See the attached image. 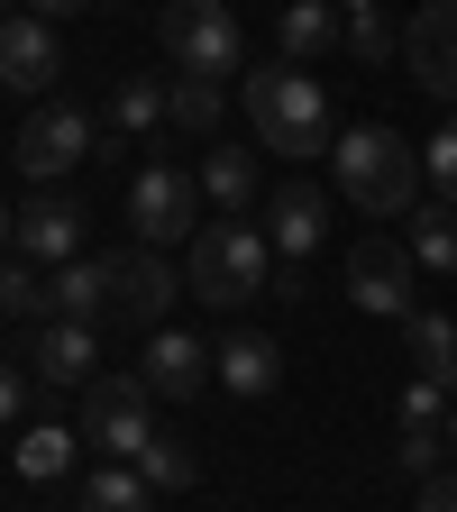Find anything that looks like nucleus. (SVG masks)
I'll return each mask as SVG.
<instances>
[{"label": "nucleus", "instance_id": "nucleus-1", "mask_svg": "<svg viewBox=\"0 0 457 512\" xmlns=\"http://www.w3.org/2000/svg\"><path fill=\"white\" fill-rule=\"evenodd\" d=\"M174 266L156 247H128V256H74L55 266V320H92V330H147L174 311Z\"/></svg>", "mask_w": 457, "mask_h": 512}, {"label": "nucleus", "instance_id": "nucleus-2", "mask_svg": "<svg viewBox=\"0 0 457 512\" xmlns=\"http://www.w3.org/2000/svg\"><path fill=\"white\" fill-rule=\"evenodd\" d=\"M183 256H192V293H202L211 311H238V302H256V293H275V275H284L266 220H211Z\"/></svg>", "mask_w": 457, "mask_h": 512}, {"label": "nucleus", "instance_id": "nucleus-3", "mask_svg": "<svg viewBox=\"0 0 457 512\" xmlns=\"http://www.w3.org/2000/svg\"><path fill=\"white\" fill-rule=\"evenodd\" d=\"M421 156H412V138H394V128H348L339 138V192L357 211H375V220H412L421 211Z\"/></svg>", "mask_w": 457, "mask_h": 512}, {"label": "nucleus", "instance_id": "nucleus-4", "mask_svg": "<svg viewBox=\"0 0 457 512\" xmlns=\"http://www.w3.org/2000/svg\"><path fill=\"white\" fill-rule=\"evenodd\" d=\"M247 119H256V147H275V156H320L330 147V92H320L302 64L247 74Z\"/></svg>", "mask_w": 457, "mask_h": 512}, {"label": "nucleus", "instance_id": "nucleus-5", "mask_svg": "<svg viewBox=\"0 0 457 512\" xmlns=\"http://www.w3.org/2000/svg\"><path fill=\"white\" fill-rule=\"evenodd\" d=\"M156 37H165V55L183 64V74H202V83L247 74V28H238L229 0H165Z\"/></svg>", "mask_w": 457, "mask_h": 512}, {"label": "nucleus", "instance_id": "nucleus-6", "mask_svg": "<svg viewBox=\"0 0 457 512\" xmlns=\"http://www.w3.org/2000/svg\"><path fill=\"white\" fill-rule=\"evenodd\" d=\"M128 220H138V247H183V238H202L192 220H202V174H183V165H138V183H128Z\"/></svg>", "mask_w": 457, "mask_h": 512}, {"label": "nucleus", "instance_id": "nucleus-7", "mask_svg": "<svg viewBox=\"0 0 457 512\" xmlns=\"http://www.w3.org/2000/svg\"><path fill=\"white\" fill-rule=\"evenodd\" d=\"M92 138H101V119L92 110H74V101H37L28 119H19V174L28 183H55V174H74L83 156H92Z\"/></svg>", "mask_w": 457, "mask_h": 512}, {"label": "nucleus", "instance_id": "nucleus-8", "mask_svg": "<svg viewBox=\"0 0 457 512\" xmlns=\"http://www.w3.org/2000/svg\"><path fill=\"white\" fill-rule=\"evenodd\" d=\"M147 375H101L83 384V439L101 448V458H138V448L156 439V412H147Z\"/></svg>", "mask_w": 457, "mask_h": 512}, {"label": "nucleus", "instance_id": "nucleus-9", "mask_svg": "<svg viewBox=\"0 0 457 512\" xmlns=\"http://www.w3.org/2000/svg\"><path fill=\"white\" fill-rule=\"evenodd\" d=\"M412 275H421V266H412V247H403V238H384V229L348 247V302L375 311V320H412Z\"/></svg>", "mask_w": 457, "mask_h": 512}, {"label": "nucleus", "instance_id": "nucleus-10", "mask_svg": "<svg viewBox=\"0 0 457 512\" xmlns=\"http://www.w3.org/2000/svg\"><path fill=\"white\" fill-rule=\"evenodd\" d=\"M55 74H64V46L55 28L28 10V19H0V83L28 92V101H55Z\"/></svg>", "mask_w": 457, "mask_h": 512}, {"label": "nucleus", "instance_id": "nucleus-11", "mask_svg": "<svg viewBox=\"0 0 457 512\" xmlns=\"http://www.w3.org/2000/svg\"><path fill=\"white\" fill-rule=\"evenodd\" d=\"M403 64H412L421 92H439L457 110V0H430V10L403 28Z\"/></svg>", "mask_w": 457, "mask_h": 512}, {"label": "nucleus", "instance_id": "nucleus-12", "mask_svg": "<svg viewBox=\"0 0 457 512\" xmlns=\"http://www.w3.org/2000/svg\"><path fill=\"white\" fill-rule=\"evenodd\" d=\"M138 375H147V394H156V403H192L202 384H220V357H211L202 339H183V330H156L147 357H138Z\"/></svg>", "mask_w": 457, "mask_h": 512}, {"label": "nucleus", "instance_id": "nucleus-13", "mask_svg": "<svg viewBox=\"0 0 457 512\" xmlns=\"http://www.w3.org/2000/svg\"><path fill=\"white\" fill-rule=\"evenodd\" d=\"M28 266H74L83 256V202L74 192H37V202L19 211V238H10Z\"/></svg>", "mask_w": 457, "mask_h": 512}, {"label": "nucleus", "instance_id": "nucleus-14", "mask_svg": "<svg viewBox=\"0 0 457 512\" xmlns=\"http://www.w3.org/2000/svg\"><path fill=\"white\" fill-rule=\"evenodd\" d=\"M37 384H64V394H83V384H101V330L92 320H37Z\"/></svg>", "mask_w": 457, "mask_h": 512}, {"label": "nucleus", "instance_id": "nucleus-15", "mask_svg": "<svg viewBox=\"0 0 457 512\" xmlns=\"http://www.w3.org/2000/svg\"><path fill=\"white\" fill-rule=\"evenodd\" d=\"M275 46H284V64H311V55L348 46V19H339V0H284V19H275Z\"/></svg>", "mask_w": 457, "mask_h": 512}, {"label": "nucleus", "instance_id": "nucleus-16", "mask_svg": "<svg viewBox=\"0 0 457 512\" xmlns=\"http://www.w3.org/2000/svg\"><path fill=\"white\" fill-rule=\"evenodd\" d=\"M320 229H330V202H320L311 183H284L275 202H266V238H275V256H311Z\"/></svg>", "mask_w": 457, "mask_h": 512}, {"label": "nucleus", "instance_id": "nucleus-17", "mask_svg": "<svg viewBox=\"0 0 457 512\" xmlns=\"http://www.w3.org/2000/svg\"><path fill=\"white\" fill-rule=\"evenodd\" d=\"M211 357H220V384H229V394H247V403H266V394H275V375H284V357H275V339H256V330H238V339H220Z\"/></svg>", "mask_w": 457, "mask_h": 512}, {"label": "nucleus", "instance_id": "nucleus-18", "mask_svg": "<svg viewBox=\"0 0 457 512\" xmlns=\"http://www.w3.org/2000/svg\"><path fill=\"white\" fill-rule=\"evenodd\" d=\"M403 247H412L421 275H457V202H421L403 220Z\"/></svg>", "mask_w": 457, "mask_h": 512}, {"label": "nucleus", "instance_id": "nucleus-19", "mask_svg": "<svg viewBox=\"0 0 457 512\" xmlns=\"http://www.w3.org/2000/svg\"><path fill=\"white\" fill-rule=\"evenodd\" d=\"M403 339H412V366L439 384V394H457V320H448V311H412Z\"/></svg>", "mask_w": 457, "mask_h": 512}, {"label": "nucleus", "instance_id": "nucleus-20", "mask_svg": "<svg viewBox=\"0 0 457 512\" xmlns=\"http://www.w3.org/2000/svg\"><path fill=\"white\" fill-rule=\"evenodd\" d=\"M202 202H220L229 220L256 211V156H247V147H211V156H202Z\"/></svg>", "mask_w": 457, "mask_h": 512}, {"label": "nucleus", "instance_id": "nucleus-21", "mask_svg": "<svg viewBox=\"0 0 457 512\" xmlns=\"http://www.w3.org/2000/svg\"><path fill=\"white\" fill-rule=\"evenodd\" d=\"M165 92H174V83H156V74H128V83L110 92V138H147V128L165 119Z\"/></svg>", "mask_w": 457, "mask_h": 512}, {"label": "nucleus", "instance_id": "nucleus-22", "mask_svg": "<svg viewBox=\"0 0 457 512\" xmlns=\"http://www.w3.org/2000/svg\"><path fill=\"white\" fill-rule=\"evenodd\" d=\"M74 439H83V430H55V421H37V430L10 448V467H19L28 485H55L64 467H74Z\"/></svg>", "mask_w": 457, "mask_h": 512}, {"label": "nucleus", "instance_id": "nucleus-23", "mask_svg": "<svg viewBox=\"0 0 457 512\" xmlns=\"http://www.w3.org/2000/svg\"><path fill=\"white\" fill-rule=\"evenodd\" d=\"M147 494H156V485L128 467V458H101V476L83 485V512H147Z\"/></svg>", "mask_w": 457, "mask_h": 512}, {"label": "nucleus", "instance_id": "nucleus-24", "mask_svg": "<svg viewBox=\"0 0 457 512\" xmlns=\"http://www.w3.org/2000/svg\"><path fill=\"white\" fill-rule=\"evenodd\" d=\"M165 119H174V128H192V138H211V128H220V83L183 74V83L165 92Z\"/></svg>", "mask_w": 457, "mask_h": 512}, {"label": "nucleus", "instance_id": "nucleus-25", "mask_svg": "<svg viewBox=\"0 0 457 512\" xmlns=\"http://www.w3.org/2000/svg\"><path fill=\"white\" fill-rule=\"evenodd\" d=\"M0 320H55V284H37V266H0Z\"/></svg>", "mask_w": 457, "mask_h": 512}, {"label": "nucleus", "instance_id": "nucleus-26", "mask_svg": "<svg viewBox=\"0 0 457 512\" xmlns=\"http://www.w3.org/2000/svg\"><path fill=\"white\" fill-rule=\"evenodd\" d=\"M128 467H138V476H147L156 494H174V485H192V476H202V467H192V448H183V439H147V448H138Z\"/></svg>", "mask_w": 457, "mask_h": 512}, {"label": "nucleus", "instance_id": "nucleus-27", "mask_svg": "<svg viewBox=\"0 0 457 512\" xmlns=\"http://www.w3.org/2000/svg\"><path fill=\"white\" fill-rule=\"evenodd\" d=\"M348 55H357V64H394V55H403V37L384 28V10H366V19H348Z\"/></svg>", "mask_w": 457, "mask_h": 512}, {"label": "nucleus", "instance_id": "nucleus-28", "mask_svg": "<svg viewBox=\"0 0 457 512\" xmlns=\"http://www.w3.org/2000/svg\"><path fill=\"white\" fill-rule=\"evenodd\" d=\"M403 430H448V394H439L430 375H412V384H403Z\"/></svg>", "mask_w": 457, "mask_h": 512}, {"label": "nucleus", "instance_id": "nucleus-29", "mask_svg": "<svg viewBox=\"0 0 457 512\" xmlns=\"http://www.w3.org/2000/svg\"><path fill=\"white\" fill-rule=\"evenodd\" d=\"M421 174H430V192H439V202H457V119H448L439 138L421 147Z\"/></svg>", "mask_w": 457, "mask_h": 512}, {"label": "nucleus", "instance_id": "nucleus-30", "mask_svg": "<svg viewBox=\"0 0 457 512\" xmlns=\"http://www.w3.org/2000/svg\"><path fill=\"white\" fill-rule=\"evenodd\" d=\"M439 439H448V430H403V476H412V485L439 476Z\"/></svg>", "mask_w": 457, "mask_h": 512}, {"label": "nucleus", "instance_id": "nucleus-31", "mask_svg": "<svg viewBox=\"0 0 457 512\" xmlns=\"http://www.w3.org/2000/svg\"><path fill=\"white\" fill-rule=\"evenodd\" d=\"M28 412V366H10V357H0V430H10Z\"/></svg>", "mask_w": 457, "mask_h": 512}, {"label": "nucleus", "instance_id": "nucleus-32", "mask_svg": "<svg viewBox=\"0 0 457 512\" xmlns=\"http://www.w3.org/2000/svg\"><path fill=\"white\" fill-rule=\"evenodd\" d=\"M412 503H421V512H457V467H439L430 485H412Z\"/></svg>", "mask_w": 457, "mask_h": 512}, {"label": "nucleus", "instance_id": "nucleus-33", "mask_svg": "<svg viewBox=\"0 0 457 512\" xmlns=\"http://www.w3.org/2000/svg\"><path fill=\"white\" fill-rule=\"evenodd\" d=\"M74 10H92V0H37V19H74Z\"/></svg>", "mask_w": 457, "mask_h": 512}, {"label": "nucleus", "instance_id": "nucleus-34", "mask_svg": "<svg viewBox=\"0 0 457 512\" xmlns=\"http://www.w3.org/2000/svg\"><path fill=\"white\" fill-rule=\"evenodd\" d=\"M339 10H348V19H366V10H384V0H339Z\"/></svg>", "mask_w": 457, "mask_h": 512}, {"label": "nucleus", "instance_id": "nucleus-35", "mask_svg": "<svg viewBox=\"0 0 457 512\" xmlns=\"http://www.w3.org/2000/svg\"><path fill=\"white\" fill-rule=\"evenodd\" d=\"M10 238H19V211H0V247H10Z\"/></svg>", "mask_w": 457, "mask_h": 512}, {"label": "nucleus", "instance_id": "nucleus-36", "mask_svg": "<svg viewBox=\"0 0 457 512\" xmlns=\"http://www.w3.org/2000/svg\"><path fill=\"white\" fill-rule=\"evenodd\" d=\"M448 448H457V403H448Z\"/></svg>", "mask_w": 457, "mask_h": 512}]
</instances>
